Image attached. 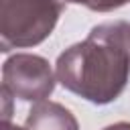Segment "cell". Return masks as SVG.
<instances>
[{
  "mask_svg": "<svg viewBox=\"0 0 130 130\" xmlns=\"http://www.w3.org/2000/svg\"><path fill=\"white\" fill-rule=\"evenodd\" d=\"M55 75L65 89L91 104L114 102L130 75V24L112 20L93 26L59 55Z\"/></svg>",
  "mask_w": 130,
  "mask_h": 130,
  "instance_id": "cell-1",
  "label": "cell"
},
{
  "mask_svg": "<svg viewBox=\"0 0 130 130\" xmlns=\"http://www.w3.org/2000/svg\"><path fill=\"white\" fill-rule=\"evenodd\" d=\"M63 12L61 0H0V51L43 43Z\"/></svg>",
  "mask_w": 130,
  "mask_h": 130,
  "instance_id": "cell-2",
  "label": "cell"
},
{
  "mask_svg": "<svg viewBox=\"0 0 130 130\" xmlns=\"http://www.w3.org/2000/svg\"><path fill=\"white\" fill-rule=\"evenodd\" d=\"M57 75L41 55L16 53L2 65V87L22 102H45L55 89Z\"/></svg>",
  "mask_w": 130,
  "mask_h": 130,
  "instance_id": "cell-3",
  "label": "cell"
},
{
  "mask_svg": "<svg viewBox=\"0 0 130 130\" xmlns=\"http://www.w3.org/2000/svg\"><path fill=\"white\" fill-rule=\"evenodd\" d=\"M24 126L28 130H79V124L71 110L57 102H37L26 116Z\"/></svg>",
  "mask_w": 130,
  "mask_h": 130,
  "instance_id": "cell-4",
  "label": "cell"
},
{
  "mask_svg": "<svg viewBox=\"0 0 130 130\" xmlns=\"http://www.w3.org/2000/svg\"><path fill=\"white\" fill-rule=\"evenodd\" d=\"M104 130H130V122H116V124L106 126Z\"/></svg>",
  "mask_w": 130,
  "mask_h": 130,
  "instance_id": "cell-5",
  "label": "cell"
},
{
  "mask_svg": "<svg viewBox=\"0 0 130 130\" xmlns=\"http://www.w3.org/2000/svg\"><path fill=\"white\" fill-rule=\"evenodd\" d=\"M2 130H28V128H18V126H12L10 122H2Z\"/></svg>",
  "mask_w": 130,
  "mask_h": 130,
  "instance_id": "cell-6",
  "label": "cell"
},
{
  "mask_svg": "<svg viewBox=\"0 0 130 130\" xmlns=\"http://www.w3.org/2000/svg\"><path fill=\"white\" fill-rule=\"evenodd\" d=\"M63 2H71V4H81V0H63Z\"/></svg>",
  "mask_w": 130,
  "mask_h": 130,
  "instance_id": "cell-7",
  "label": "cell"
}]
</instances>
